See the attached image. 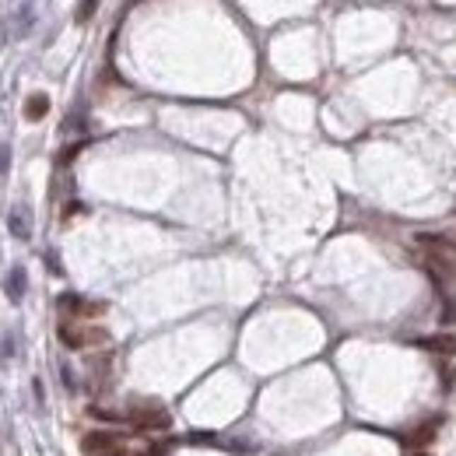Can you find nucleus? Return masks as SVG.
Wrapping results in <instances>:
<instances>
[{
	"label": "nucleus",
	"mask_w": 456,
	"mask_h": 456,
	"mask_svg": "<svg viewBox=\"0 0 456 456\" xmlns=\"http://www.w3.org/2000/svg\"><path fill=\"white\" fill-rule=\"evenodd\" d=\"M57 337L64 348L71 351H81V348H95V344H105L109 341V330L105 327H91V323H81V320H64L57 327Z\"/></svg>",
	"instance_id": "f257e3e1"
},
{
	"label": "nucleus",
	"mask_w": 456,
	"mask_h": 456,
	"mask_svg": "<svg viewBox=\"0 0 456 456\" xmlns=\"http://www.w3.org/2000/svg\"><path fill=\"white\" fill-rule=\"evenodd\" d=\"M127 421H130L134 428H141V432H165V428H173V414L162 411V407H141V411H130Z\"/></svg>",
	"instance_id": "f03ea898"
},
{
	"label": "nucleus",
	"mask_w": 456,
	"mask_h": 456,
	"mask_svg": "<svg viewBox=\"0 0 456 456\" xmlns=\"http://www.w3.org/2000/svg\"><path fill=\"white\" fill-rule=\"evenodd\" d=\"M60 312L67 320H88V316H102L105 312V302H88L81 295H60Z\"/></svg>",
	"instance_id": "7ed1b4c3"
},
{
	"label": "nucleus",
	"mask_w": 456,
	"mask_h": 456,
	"mask_svg": "<svg viewBox=\"0 0 456 456\" xmlns=\"http://www.w3.org/2000/svg\"><path fill=\"white\" fill-rule=\"evenodd\" d=\"M439 428H443V414H439V418H428V421H421V425H418V428H414V432H411L404 443H407L414 453H425V450H428V446L439 439Z\"/></svg>",
	"instance_id": "20e7f679"
},
{
	"label": "nucleus",
	"mask_w": 456,
	"mask_h": 456,
	"mask_svg": "<svg viewBox=\"0 0 456 456\" xmlns=\"http://www.w3.org/2000/svg\"><path fill=\"white\" fill-rule=\"evenodd\" d=\"M116 446H119V435L116 432H88L81 439V453L85 456H102V453H109V450H116Z\"/></svg>",
	"instance_id": "39448f33"
},
{
	"label": "nucleus",
	"mask_w": 456,
	"mask_h": 456,
	"mask_svg": "<svg viewBox=\"0 0 456 456\" xmlns=\"http://www.w3.org/2000/svg\"><path fill=\"white\" fill-rule=\"evenodd\" d=\"M418 348L439 355V358H453L456 355V334H432V337H421Z\"/></svg>",
	"instance_id": "423d86ee"
},
{
	"label": "nucleus",
	"mask_w": 456,
	"mask_h": 456,
	"mask_svg": "<svg viewBox=\"0 0 456 456\" xmlns=\"http://www.w3.org/2000/svg\"><path fill=\"white\" fill-rule=\"evenodd\" d=\"M418 246L425 250V253H435V257H456V242L453 239H446V235H418Z\"/></svg>",
	"instance_id": "0eeeda50"
},
{
	"label": "nucleus",
	"mask_w": 456,
	"mask_h": 456,
	"mask_svg": "<svg viewBox=\"0 0 456 456\" xmlns=\"http://www.w3.org/2000/svg\"><path fill=\"white\" fill-rule=\"evenodd\" d=\"M4 288H7V298H11V302H21V298H25V288H28V274H25V267H14V271L7 274Z\"/></svg>",
	"instance_id": "6e6552de"
},
{
	"label": "nucleus",
	"mask_w": 456,
	"mask_h": 456,
	"mask_svg": "<svg viewBox=\"0 0 456 456\" xmlns=\"http://www.w3.org/2000/svg\"><path fill=\"white\" fill-rule=\"evenodd\" d=\"M46 112H49V98H46V95H28V102H25V119H28V123H39Z\"/></svg>",
	"instance_id": "1a4fd4ad"
},
{
	"label": "nucleus",
	"mask_w": 456,
	"mask_h": 456,
	"mask_svg": "<svg viewBox=\"0 0 456 456\" xmlns=\"http://www.w3.org/2000/svg\"><path fill=\"white\" fill-rule=\"evenodd\" d=\"M7 228H11L14 239H28V211H25V207L11 211V214H7Z\"/></svg>",
	"instance_id": "9d476101"
},
{
	"label": "nucleus",
	"mask_w": 456,
	"mask_h": 456,
	"mask_svg": "<svg viewBox=\"0 0 456 456\" xmlns=\"http://www.w3.org/2000/svg\"><path fill=\"white\" fill-rule=\"evenodd\" d=\"M95 7H98V0H85V4L78 7V21H81V25L91 18V11H95Z\"/></svg>",
	"instance_id": "9b49d317"
},
{
	"label": "nucleus",
	"mask_w": 456,
	"mask_h": 456,
	"mask_svg": "<svg viewBox=\"0 0 456 456\" xmlns=\"http://www.w3.org/2000/svg\"><path fill=\"white\" fill-rule=\"evenodd\" d=\"M7 165H11V148L0 144V176H7Z\"/></svg>",
	"instance_id": "f8f14e48"
},
{
	"label": "nucleus",
	"mask_w": 456,
	"mask_h": 456,
	"mask_svg": "<svg viewBox=\"0 0 456 456\" xmlns=\"http://www.w3.org/2000/svg\"><path fill=\"white\" fill-rule=\"evenodd\" d=\"M102 456H127V450H123V446H116V450H109V453H102Z\"/></svg>",
	"instance_id": "ddd939ff"
},
{
	"label": "nucleus",
	"mask_w": 456,
	"mask_h": 456,
	"mask_svg": "<svg viewBox=\"0 0 456 456\" xmlns=\"http://www.w3.org/2000/svg\"><path fill=\"white\" fill-rule=\"evenodd\" d=\"M411 456H432V453H411Z\"/></svg>",
	"instance_id": "4468645a"
}]
</instances>
